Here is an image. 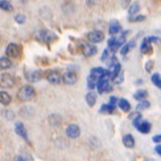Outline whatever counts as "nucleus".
Wrapping results in <instances>:
<instances>
[{
	"instance_id": "1",
	"label": "nucleus",
	"mask_w": 161,
	"mask_h": 161,
	"mask_svg": "<svg viewBox=\"0 0 161 161\" xmlns=\"http://www.w3.org/2000/svg\"><path fill=\"white\" fill-rule=\"evenodd\" d=\"M35 89L31 85H24L20 87V90L17 92V99L21 100V102H28L33 97H35Z\"/></svg>"
},
{
	"instance_id": "2",
	"label": "nucleus",
	"mask_w": 161,
	"mask_h": 161,
	"mask_svg": "<svg viewBox=\"0 0 161 161\" xmlns=\"http://www.w3.org/2000/svg\"><path fill=\"white\" fill-rule=\"evenodd\" d=\"M15 85H16V77H13L12 74H8V73L0 74V87H3V89H11Z\"/></svg>"
},
{
	"instance_id": "3",
	"label": "nucleus",
	"mask_w": 161,
	"mask_h": 161,
	"mask_svg": "<svg viewBox=\"0 0 161 161\" xmlns=\"http://www.w3.org/2000/svg\"><path fill=\"white\" fill-rule=\"evenodd\" d=\"M36 38L37 41H41V42H49L52 40L56 38V35L53 32L48 31V29H41L40 32L36 33Z\"/></svg>"
},
{
	"instance_id": "4",
	"label": "nucleus",
	"mask_w": 161,
	"mask_h": 161,
	"mask_svg": "<svg viewBox=\"0 0 161 161\" xmlns=\"http://www.w3.org/2000/svg\"><path fill=\"white\" fill-rule=\"evenodd\" d=\"M46 79H48V82L52 85H59L62 80V77L59 75L58 71L50 70V71H48V74H46Z\"/></svg>"
},
{
	"instance_id": "5",
	"label": "nucleus",
	"mask_w": 161,
	"mask_h": 161,
	"mask_svg": "<svg viewBox=\"0 0 161 161\" xmlns=\"http://www.w3.org/2000/svg\"><path fill=\"white\" fill-rule=\"evenodd\" d=\"M7 56L8 57H13V58H16L20 56V53H21V48L17 45V44H9L8 46H7Z\"/></svg>"
},
{
	"instance_id": "6",
	"label": "nucleus",
	"mask_w": 161,
	"mask_h": 161,
	"mask_svg": "<svg viewBox=\"0 0 161 161\" xmlns=\"http://www.w3.org/2000/svg\"><path fill=\"white\" fill-rule=\"evenodd\" d=\"M89 41L91 44H98V42H102L103 41V38H104V35H103V32H100V31H92L89 33Z\"/></svg>"
},
{
	"instance_id": "7",
	"label": "nucleus",
	"mask_w": 161,
	"mask_h": 161,
	"mask_svg": "<svg viewBox=\"0 0 161 161\" xmlns=\"http://www.w3.org/2000/svg\"><path fill=\"white\" fill-rule=\"evenodd\" d=\"M97 50H98L97 46L95 45H91V42L82 45V53H83L85 57H92V56H95L97 54Z\"/></svg>"
},
{
	"instance_id": "8",
	"label": "nucleus",
	"mask_w": 161,
	"mask_h": 161,
	"mask_svg": "<svg viewBox=\"0 0 161 161\" xmlns=\"http://www.w3.org/2000/svg\"><path fill=\"white\" fill-rule=\"evenodd\" d=\"M79 133H80V130L77 124H69L68 128H66V135L70 139H77L79 136Z\"/></svg>"
},
{
	"instance_id": "9",
	"label": "nucleus",
	"mask_w": 161,
	"mask_h": 161,
	"mask_svg": "<svg viewBox=\"0 0 161 161\" xmlns=\"http://www.w3.org/2000/svg\"><path fill=\"white\" fill-rule=\"evenodd\" d=\"M62 80H64V83L66 85H74L77 80H78V77L74 71H66L65 74L62 75Z\"/></svg>"
},
{
	"instance_id": "10",
	"label": "nucleus",
	"mask_w": 161,
	"mask_h": 161,
	"mask_svg": "<svg viewBox=\"0 0 161 161\" xmlns=\"http://www.w3.org/2000/svg\"><path fill=\"white\" fill-rule=\"evenodd\" d=\"M25 78L28 79V82H38L40 78H41V74H40V71H37V70H26Z\"/></svg>"
},
{
	"instance_id": "11",
	"label": "nucleus",
	"mask_w": 161,
	"mask_h": 161,
	"mask_svg": "<svg viewBox=\"0 0 161 161\" xmlns=\"http://www.w3.org/2000/svg\"><path fill=\"white\" fill-rule=\"evenodd\" d=\"M120 31H122V25H120V23L118 21V20H112V21L110 23L108 33H110L111 36H115V35H118Z\"/></svg>"
},
{
	"instance_id": "12",
	"label": "nucleus",
	"mask_w": 161,
	"mask_h": 161,
	"mask_svg": "<svg viewBox=\"0 0 161 161\" xmlns=\"http://www.w3.org/2000/svg\"><path fill=\"white\" fill-rule=\"evenodd\" d=\"M140 50H142L143 54H151L152 53V45L149 38H144L142 41V45H140Z\"/></svg>"
},
{
	"instance_id": "13",
	"label": "nucleus",
	"mask_w": 161,
	"mask_h": 161,
	"mask_svg": "<svg viewBox=\"0 0 161 161\" xmlns=\"http://www.w3.org/2000/svg\"><path fill=\"white\" fill-rule=\"evenodd\" d=\"M15 132L17 133L19 136H21L24 140H28V132H26L23 123H16L15 124Z\"/></svg>"
},
{
	"instance_id": "14",
	"label": "nucleus",
	"mask_w": 161,
	"mask_h": 161,
	"mask_svg": "<svg viewBox=\"0 0 161 161\" xmlns=\"http://www.w3.org/2000/svg\"><path fill=\"white\" fill-rule=\"evenodd\" d=\"M123 144L127 148H133V147H135V139H133L131 133H127V135L123 136Z\"/></svg>"
},
{
	"instance_id": "15",
	"label": "nucleus",
	"mask_w": 161,
	"mask_h": 161,
	"mask_svg": "<svg viewBox=\"0 0 161 161\" xmlns=\"http://www.w3.org/2000/svg\"><path fill=\"white\" fill-rule=\"evenodd\" d=\"M11 66H12V61L9 59L8 56L0 57V69H2V70H7V69H9Z\"/></svg>"
},
{
	"instance_id": "16",
	"label": "nucleus",
	"mask_w": 161,
	"mask_h": 161,
	"mask_svg": "<svg viewBox=\"0 0 161 161\" xmlns=\"http://www.w3.org/2000/svg\"><path fill=\"white\" fill-rule=\"evenodd\" d=\"M118 106L123 112H128L131 110V104H130V102L127 99H119L118 100Z\"/></svg>"
},
{
	"instance_id": "17",
	"label": "nucleus",
	"mask_w": 161,
	"mask_h": 161,
	"mask_svg": "<svg viewBox=\"0 0 161 161\" xmlns=\"http://www.w3.org/2000/svg\"><path fill=\"white\" fill-rule=\"evenodd\" d=\"M137 131H139V132H142V133H149V132H151V123H149V122H145V120H143V122L139 124Z\"/></svg>"
},
{
	"instance_id": "18",
	"label": "nucleus",
	"mask_w": 161,
	"mask_h": 161,
	"mask_svg": "<svg viewBox=\"0 0 161 161\" xmlns=\"http://www.w3.org/2000/svg\"><path fill=\"white\" fill-rule=\"evenodd\" d=\"M11 95L8 92H5V91H0V103H2L3 106H8L11 103Z\"/></svg>"
},
{
	"instance_id": "19",
	"label": "nucleus",
	"mask_w": 161,
	"mask_h": 161,
	"mask_svg": "<svg viewBox=\"0 0 161 161\" xmlns=\"http://www.w3.org/2000/svg\"><path fill=\"white\" fill-rule=\"evenodd\" d=\"M114 111H115V104H112V103L103 104V106L99 108V112H100V114H112Z\"/></svg>"
},
{
	"instance_id": "20",
	"label": "nucleus",
	"mask_w": 161,
	"mask_h": 161,
	"mask_svg": "<svg viewBox=\"0 0 161 161\" xmlns=\"http://www.w3.org/2000/svg\"><path fill=\"white\" fill-rule=\"evenodd\" d=\"M135 46V41H130V42H127V44H124L123 46H120V53H122L123 56H125V54H128L130 53V50Z\"/></svg>"
},
{
	"instance_id": "21",
	"label": "nucleus",
	"mask_w": 161,
	"mask_h": 161,
	"mask_svg": "<svg viewBox=\"0 0 161 161\" xmlns=\"http://www.w3.org/2000/svg\"><path fill=\"white\" fill-rule=\"evenodd\" d=\"M49 123L53 127H61V118L56 115V114H53V115L49 116Z\"/></svg>"
},
{
	"instance_id": "22",
	"label": "nucleus",
	"mask_w": 161,
	"mask_h": 161,
	"mask_svg": "<svg viewBox=\"0 0 161 161\" xmlns=\"http://www.w3.org/2000/svg\"><path fill=\"white\" fill-rule=\"evenodd\" d=\"M0 9H3L5 12H12L13 5L9 2H7V0H0Z\"/></svg>"
},
{
	"instance_id": "23",
	"label": "nucleus",
	"mask_w": 161,
	"mask_h": 161,
	"mask_svg": "<svg viewBox=\"0 0 161 161\" xmlns=\"http://www.w3.org/2000/svg\"><path fill=\"white\" fill-rule=\"evenodd\" d=\"M86 103L89 104L90 107H92L94 104L97 103V95H95V94H94L92 91H91V92H89V94L86 95Z\"/></svg>"
},
{
	"instance_id": "24",
	"label": "nucleus",
	"mask_w": 161,
	"mask_h": 161,
	"mask_svg": "<svg viewBox=\"0 0 161 161\" xmlns=\"http://www.w3.org/2000/svg\"><path fill=\"white\" fill-rule=\"evenodd\" d=\"M108 70H110V73H111V79H114V78H115V77L119 74V73H120V70H122V66H120V64L118 62V64L114 65L112 68H110Z\"/></svg>"
},
{
	"instance_id": "25",
	"label": "nucleus",
	"mask_w": 161,
	"mask_h": 161,
	"mask_svg": "<svg viewBox=\"0 0 161 161\" xmlns=\"http://www.w3.org/2000/svg\"><path fill=\"white\" fill-rule=\"evenodd\" d=\"M139 11H140V4H139V3H133V4H131L130 9H128V16L132 17L133 15H136Z\"/></svg>"
},
{
	"instance_id": "26",
	"label": "nucleus",
	"mask_w": 161,
	"mask_h": 161,
	"mask_svg": "<svg viewBox=\"0 0 161 161\" xmlns=\"http://www.w3.org/2000/svg\"><path fill=\"white\" fill-rule=\"evenodd\" d=\"M116 44H118V38L115 36H111V38L108 40V48L111 49V52H115L118 49Z\"/></svg>"
},
{
	"instance_id": "27",
	"label": "nucleus",
	"mask_w": 161,
	"mask_h": 161,
	"mask_svg": "<svg viewBox=\"0 0 161 161\" xmlns=\"http://www.w3.org/2000/svg\"><path fill=\"white\" fill-rule=\"evenodd\" d=\"M106 73V69H103V68H94V69H91V73L90 74H92V75H95V77H98V78H100L103 74Z\"/></svg>"
},
{
	"instance_id": "28",
	"label": "nucleus",
	"mask_w": 161,
	"mask_h": 161,
	"mask_svg": "<svg viewBox=\"0 0 161 161\" xmlns=\"http://www.w3.org/2000/svg\"><path fill=\"white\" fill-rule=\"evenodd\" d=\"M147 95H148V92H147L145 90H139L135 92V95H133V98H135L136 100H143L147 98Z\"/></svg>"
},
{
	"instance_id": "29",
	"label": "nucleus",
	"mask_w": 161,
	"mask_h": 161,
	"mask_svg": "<svg viewBox=\"0 0 161 161\" xmlns=\"http://www.w3.org/2000/svg\"><path fill=\"white\" fill-rule=\"evenodd\" d=\"M151 79H152L153 85L157 86L158 89H161V75H160V74H157V73H155V74H153V75L151 77Z\"/></svg>"
},
{
	"instance_id": "30",
	"label": "nucleus",
	"mask_w": 161,
	"mask_h": 161,
	"mask_svg": "<svg viewBox=\"0 0 161 161\" xmlns=\"http://www.w3.org/2000/svg\"><path fill=\"white\" fill-rule=\"evenodd\" d=\"M149 106H151V103L148 102V100L143 99V100H140V103L137 104V110H139V111H142V110H147V108H149Z\"/></svg>"
},
{
	"instance_id": "31",
	"label": "nucleus",
	"mask_w": 161,
	"mask_h": 161,
	"mask_svg": "<svg viewBox=\"0 0 161 161\" xmlns=\"http://www.w3.org/2000/svg\"><path fill=\"white\" fill-rule=\"evenodd\" d=\"M2 115H3V118L7 119V120H12L13 118H15V114H13L12 111H9V110H3V111H2Z\"/></svg>"
},
{
	"instance_id": "32",
	"label": "nucleus",
	"mask_w": 161,
	"mask_h": 161,
	"mask_svg": "<svg viewBox=\"0 0 161 161\" xmlns=\"http://www.w3.org/2000/svg\"><path fill=\"white\" fill-rule=\"evenodd\" d=\"M107 59H108V61H106V62H107V65H108V69L112 68V66L115 65V64H118V59H116V57H115V54H114V53H112V54H111L108 58H107Z\"/></svg>"
},
{
	"instance_id": "33",
	"label": "nucleus",
	"mask_w": 161,
	"mask_h": 161,
	"mask_svg": "<svg viewBox=\"0 0 161 161\" xmlns=\"http://www.w3.org/2000/svg\"><path fill=\"white\" fill-rule=\"evenodd\" d=\"M123 80H124V74H123L122 71H120L119 74H118V75H116L115 78H114V83H116V85H120V83L123 82Z\"/></svg>"
},
{
	"instance_id": "34",
	"label": "nucleus",
	"mask_w": 161,
	"mask_h": 161,
	"mask_svg": "<svg viewBox=\"0 0 161 161\" xmlns=\"http://www.w3.org/2000/svg\"><path fill=\"white\" fill-rule=\"evenodd\" d=\"M112 53H114V52H111V49H110V48H108V49H106V50L103 52L102 57H100V59H102V61H104V62H106V61H107V58H108V57L112 54Z\"/></svg>"
},
{
	"instance_id": "35",
	"label": "nucleus",
	"mask_w": 161,
	"mask_h": 161,
	"mask_svg": "<svg viewBox=\"0 0 161 161\" xmlns=\"http://www.w3.org/2000/svg\"><path fill=\"white\" fill-rule=\"evenodd\" d=\"M142 122H143V116H142V115H140V114H139V115H137V116H136L135 119H133V122H132V124H133V125H135V127H136V128H137V127H139V124H140V123H142Z\"/></svg>"
},
{
	"instance_id": "36",
	"label": "nucleus",
	"mask_w": 161,
	"mask_h": 161,
	"mask_svg": "<svg viewBox=\"0 0 161 161\" xmlns=\"http://www.w3.org/2000/svg\"><path fill=\"white\" fill-rule=\"evenodd\" d=\"M130 20V21L132 23H137V21H144V20H145V16H136V17H130L128 19Z\"/></svg>"
},
{
	"instance_id": "37",
	"label": "nucleus",
	"mask_w": 161,
	"mask_h": 161,
	"mask_svg": "<svg viewBox=\"0 0 161 161\" xmlns=\"http://www.w3.org/2000/svg\"><path fill=\"white\" fill-rule=\"evenodd\" d=\"M15 21L19 23V24H24V23H25V16H24V15H16Z\"/></svg>"
},
{
	"instance_id": "38",
	"label": "nucleus",
	"mask_w": 161,
	"mask_h": 161,
	"mask_svg": "<svg viewBox=\"0 0 161 161\" xmlns=\"http://www.w3.org/2000/svg\"><path fill=\"white\" fill-rule=\"evenodd\" d=\"M153 65H155V62H153V61H148V62L145 64V70H147V71H152Z\"/></svg>"
},
{
	"instance_id": "39",
	"label": "nucleus",
	"mask_w": 161,
	"mask_h": 161,
	"mask_svg": "<svg viewBox=\"0 0 161 161\" xmlns=\"http://www.w3.org/2000/svg\"><path fill=\"white\" fill-rule=\"evenodd\" d=\"M152 140L155 143H161V135H157V136H153L152 137Z\"/></svg>"
},
{
	"instance_id": "40",
	"label": "nucleus",
	"mask_w": 161,
	"mask_h": 161,
	"mask_svg": "<svg viewBox=\"0 0 161 161\" xmlns=\"http://www.w3.org/2000/svg\"><path fill=\"white\" fill-rule=\"evenodd\" d=\"M15 160H23V161H26V160H32L31 157H21V156H17L15 157Z\"/></svg>"
},
{
	"instance_id": "41",
	"label": "nucleus",
	"mask_w": 161,
	"mask_h": 161,
	"mask_svg": "<svg viewBox=\"0 0 161 161\" xmlns=\"http://www.w3.org/2000/svg\"><path fill=\"white\" fill-rule=\"evenodd\" d=\"M116 102H118L116 97H111V98H110V103H112V104H116Z\"/></svg>"
},
{
	"instance_id": "42",
	"label": "nucleus",
	"mask_w": 161,
	"mask_h": 161,
	"mask_svg": "<svg viewBox=\"0 0 161 161\" xmlns=\"http://www.w3.org/2000/svg\"><path fill=\"white\" fill-rule=\"evenodd\" d=\"M155 151L158 153V155L161 156V145H156V148H155Z\"/></svg>"
},
{
	"instance_id": "43",
	"label": "nucleus",
	"mask_w": 161,
	"mask_h": 161,
	"mask_svg": "<svg viewBox=\"0 0 161 161\" xmlns=\"http://www.w3.org/2000/svg\"><path fill=\"white\" fill-rule=\"evenodd\" d=\"M148 38H149V41H151V42H153V41H156V42H157V41H158V37H148Z\"/></svg>"
},
{
	"instance_id": "44",
	"label": "nucleus",
	"mask_w": 161,
	"mask_h": 161,
	"mask_svg": "<svg viewBox=\"0 0 161 161\" xmlns=\"http://www.w3.org/2000/svg\"><path fill=\"white\" fill-rule=\"evenodd\" d=\"M130 2H131V0H123V5H124V7H125V5H128Z\"/></svg>"
}]
</instances>
